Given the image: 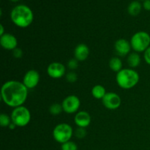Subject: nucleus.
<instances>
[{
  "label": "nucleus",
  "instance_id": "f257e3e1",
  "mask_svg": "<svg viewBox=\"0 0 150 150\" xmlns=\"http://www.w3.org/2000/svg\"><path fill=\"white\" fill-rule=\"evenodd\" d=\"M28 91L29 89L23 82L16 80L7 81L1 86V100L11 108L21 106L27 99Z\"/></svg>",
  "mask_w": 150,
  "mask_h": 150
},
{
  "label": "nucleus",
  "instance_id": "f03ea898",
  "mask_svg": "<svg viewBox=\"0 0 150 150\" xmlns=\"http://www.w3.org/2000/svg\"><path fill=\"white\" fill-rule=\"evenodd\" d=\"M12 22L19 28H26L30 26L34 20L32 9L26 4H18L10 12Z\"/></svg>",
  "mask_w": 150,
  "mask_h": 150
},
{
  "label": "nucleus",
  "instance_id": "7ed1b4c3",
  "mask_svg": "<svg viewBox=\"0 0 150 150\" xmlns=\"http://www.w3.org/2000/svg\"><path fill=\"white\" fill-rule=\"evenodd\" d=\"M140 80L137 71L132 68H125L117 73L116 81L120 87L123 89H130L135 87Z\"/></svg>",
  "mask_w": 150,
  "mask_h": 150
},
{
  "label": "nucleus",
  "instance_id": "20e7f679",
  "mask_svg": "<svg viewBox=\"0 0 150 150\" xmlns=\"http://www.w3.org/2000/svg\"><path fill=\"white\" fill-rule=\"evenodd\" d=\"M131 48L135 52H144L150 46V35L148 32L140 31L135 33L130 38Z\"/></svg>",
  "mask_w": 150,
  "mask_h": 150
},
{
  "label": "nucleus",
  "instance_id": "39448f33",
  "mask_svg": "<svg viewBox=\"0 0 150 150\" xmlns=\"http://www.w3.org/2000/svg\"><path fill=\"white\" fill-rule=\"evenodd\" d=\"M10 117L12 122L19 127H25L29 125L31 121L30 111L23 105L15 108L12 111Z\"/></svg>",
  "mask_w": 150,
  "mask_h": 150
},
{
  "label": "nucleus",
  "instance_id": "423d86ee",
  "mask_svg": "<svg viewBox=\"0 0 150 150\" xmlns=\"http://www.w3.org/2000/svg\"><path fill=\"white\" fill-rule=\"evenodd\" d=\"M74 134L73 127L67 123L58 124L53 130V137L58 143L62 144L69 142Z\"/></svg>",
  "mask_w": 150,
  "mask_h": 150
},
{
  "label": "nucleus",
  "instance_id": "0eeeda50",
  "mask_svg": "<svg viewBox=\"0 0 150 150\" xmlns=\"http://www.w3.org/2000/svg\"><path fill=\"white\" fill-rule=\"evenodd\" d=\"M63 111L69 114H75L79 111L81 105V100L76 95H71L66 97L62 103Z\"/></svg>",
  "mask_w": 150,
  "mask_h": 150
},
{
  "label": "nucleus",
  "instance_id": "6e6552de",
  "mask_svg": "<svg viewBox=\"0 0 150 150\" xmlns=\"http://www.w3.org/2000/svg\"><path fill=\"white\" fill-rule=\"evenodd\" d=\"M104 106L109 110H116L121 105L122 100L120 95L115 92H107L102 100Z\"/></svg>",
  "mask_w": 150,
  "mask_h": 150
},
{
  "label": "nucleus",
  "instance_id": "1a4fd4ad",
  "mask_svg": "<svg viewBox=\"0 0 150 150\" xmlns=\"http://www.w3.org/2000/svg\"><path fill=\"white\" fill-rule=\"evenodd\" d=\"M66 67L62 63L54 62L49 64L47 67V73L51 78L54 79H61L64 76Z\"/></svg>",
  "mask_w": 150,
  "mask_h": 150
},
{
  "label": "nucleus",
  "instance_id": "9d476101",
  "mask_svg": "<svg viewBox=\"0 0 150 150\" xmlns=\"http://www.w3.org/2000/svg\"><path fill=\"white\" fill-rule=\"evenodd\" d=\"M40 79V76L37 70H29L25 73L22 82L28 89H32L38 86Z\"/></svg>",
  "mask_w": 150,
  "mask_h": 150
},
{
  "label": "nucleus",
  "instance_id": "9b49d317",
  "mask_svg": "<svg viewBox=\"0 0 150 150\" xmlns=\"http://www.w3.org/2000/svg\"><path fill=\"white\" fill-rule=\"evenodd\" d=\"M0 44L4 49L7 51H13L18 48V40L13 35L5 33L0 37Z\"/></svg>",
  "mask_w": 150,
  "mask_h": 150
},
{
  "label": "nucleus",
  "instance_id": "f8f14e48",
  "mask_svg": "<svg viewBox=\"0 0 150 150\" xmlns=\"http://www.w3.org/2000/svg\"><path fill=\"white\" fill-rule=\"evenodd\" d=\"M131 48L130 42L126 39H123V38L118 39L114 43V50L120 57L128 56L130 54Z\"/></svg>",
  "mask_w": 150,
  "mask_h": 150
},
{
  "label": "nucleus",
  "instance_id": "ddd939ff",
  "mask_svg": "<svg viewBox=\"0 0 150 150\" xmlns=\"http://www.w3.org/2000/svg\"><path fill=\"white\" fill-rule=\"evenodd\" d=\"M91 120L90 114L86 111H78L74 117V122L78 127L86 128L90 125Z\"/></svg>",
  "mask_w": 150,
  "mask_h": 150
},
{
  "label": "nucleus",
  "instance_id": "4468645a",
  "mask_svg": "<svg viewBox=\"0 0 150 150\" xmlns=\"http://www.w3.org/2000/svg\"><path fill=\"white\" fill-rule=\"evenodd\" d=\"M89 48L87 45L80 43L74 49V58L79 62L85 61L89 57Z\"/></svg>",
  "mask_w": 150,
  "mask_h": 150
},
{
  "label": "nucleus",
  "instance_id": "2eb2a0df",
  "mask_svg": "<svg viewBox=\"0 0 150 150\" xmlns=\"http://www.w3.org/2000/svg\"><path fill=\"white\" fill-rule=\"evenodd\" d=\"M142 62V58L139 55V53L137 52H131L127 57V62L128 65L133 68L139 67Z\"/></svg>",
  "mask_w": 150,
  "mask_h": 150
},
{
  "label": "nucleus",
  "instance_id": "dca6fc26",
  "mask_svg": "<svg viewBox=\"0 0 150 150\" xmlns=\"http://www.w3.org/2000/svg\"><path fill=\"white\" fill-rule=\"evenodd\" d=\"M142 4L139 1H133L127 7V12L132 16H137L140 14L142 9Z\"/></svg>",
  "mask_w": 150,
  "mask_h": 150
},
{
  "label": "nucleus",
  "instance_id": "f3484780",
  "mask_svg": "<svg viewBox=\"0 0 150 150\" xmlns=\"http://www.w3.org/2000/svg\"><path fill=\"white\" fill-rule=\"evenodd\" d=\"M91 93H92V95L95 99L103 100V98L105 97L107 92L106 90H105V88L103 86L98 84L92 87Z\"/></svg>",
  "mask_w": 150,
  "mask_h": 150
},
{
  "label": "nucleus",
  "instance_id": "a211bd4d",
  "mask_svg": "<svg viewBox=\"0 0 150 150\" xmlns=\"http://www.w3.org/2000/svg\"><path fill=\"white\" fill-rule=\"evenodd\" d=\"M108 65H109L110 69H111L112 71L116 72V73H119L120 70H122L123 64L122 61L120 58L117 57H114L113 58H111L109 60V62H108Z\"/></svg>",
  "mask_w": 150,
  "mask_h": 150
},
{
  "label": "nucleus",
  "instance_id": "6ab92c4d",
  "mask_svg": "<svg viewBox=\"0 0 150 150\" xmlns=\"http://www.w3.org/2000/svg\"><path fill=\"white\" fill-rule=\"evenodd\" d=\"M62 111H63L62 105V104L57 103L51 105V106H50L49 108L50 114L54 116L59 115V114H61Z\"/></svg>",
  "mask_w": 150,
  "mask_h": 150
},
{
  "label": "nucleus",
  "instance_id": "aec40b11",
  "mask_svg": "<svg viewBox=\"0 0 150 150\" xmlns=\"http://www.w3.org/2000/svg\"><path fill=\"white\" fill-rule=\"evenodd\" d=\"M11 117L8 116L7 114H4V113L1 114V115H0V125H1V127H9V125L11 124Z\"/></svg>",
  "mask_w": 150,
  "mask_h": 150
},
{
  "label": "nucleus",
  "instance_id": "412c9836",
  "mask_svg": "<svg viewBox=\"0 0 150 150\" xmlns=\"http://www.w3.org/2000/svg\"><path fill=\"white\" fill-rule=\"evenodd\" d=\"M62 150H78V146L75 142L69 141L62 144L61 146Z\"/></svg>",
  "mask_w": 150,
  "mask_h": 150
},
{
  "label": "nucleus",
  "instance_id": "4be33fe9",
  "mask_svg": "<svg viewBox=\"0 0 150 150\" xmlns=\"http://www.w3.org/2000/svg\"><path fill=\"white\" fill-rule=\"evenodd\" d=\"M74 135L79 139H82L86 136V130L83 127H78L74 132Z\"/></svg>",
  "mask_w": 150,
  "mask_h": 150
},
{
  "label": "nucleus",
  "instance_id": "5701e85b",
  "mask_svg": "<svg viewBox=\"0 0 150 150\" xmlns=\"http://www.w3.org/2000/svg\"><path fill=\"white\" fill-rule=\"evenodd\" d=\"M78 76L75 72L70 71L66 75V80L69 82V83H75L77 81Z\"/></svg>",
  "mask_w": 150,
  "mask_h": 150
},
{
  "label": "nucleus",
  "instance_id": "b1692460",
  "mask_svg": "<svg viewBox=\"0 0 150 150\" xmlns=\"http://www.w3.org/2000/svg\"><path fill=\"white\" fill-rule=\"evenodd\" d=\"M67 67H68V68L70 69V70H76V69H77L78 67H79V61L75 58L71 59L69 60L68 62H67Z\"/></svg>",
  "mask_w": 150,
  "mask_h": 150
},
{
  "label": "nucleus",
  "instance_id": "393cba45",
  "mask_svg": "<svg viewBox=\"0 0 150 150\" xmlns=\"http://www.w3.org/2000/svg\"><path fill=\"white\" fill-rule=\"evenodd\" d=\"M23 51H22V49H21L19 48H16V49H14L13 51V57L16 59H21L23 57Z\"/></svg>",
  "mask_w": 150,
  "mask_h": 150
},
{
  "label": "nucleus",
  "instance_id": "a878e982",
  "mask_svg": "<svg viewBox=\"0 0 150 150\" xmlns=\"http://www.w3.org/2000/svg\"><path fill=\"white\" fill-rule=\"evenodd\" d=\"M144 59L146 64L150 65V46L144 52Z\"/></svg>",
  "mask_w": 150,
  "mask_h": 150
},
{
  "label": "nucleus",
  "instance_id": "bb28decb",
  "mask_svg": "<svg viewBox=\"0 0 150 150\" xmlns=\"http://www.w3.org/2000/svg\"><path fill=\"white\" fill-rule=\"evenodd\" d=\"M142 6H143L144 9L145 10L150 11V0H145V1H144Z\"/></svg>",
  "mask_w": 150,
  "mask_h": 150
},
{
  "label": "nucleus",
  "instance_id": "cd10ccee",
  "mask_svg": "<svg viewBox=\"0 0 150 150\" xmlns=\"http://www.w3.org/2000/svg\"><path fill=\"white\" fill-rule=\"evenodd\" d=\"M4 26L2 24L0 25V36H2L3 35H4Z\"/></svg>",
  "mask_w": 150,
  "mask_h": 150
},
{
  "label": "nucleus",
  "instance_id": "c85d7f7f",
  "mask_svg": "<svg viewBox=\"0 0 150 150\" xmlns=\"http://www.w3.org/2000/svg\"><path fill=\"white\" fill-rule=\"evenodd\" d=\"M16 127H17V126H16V125H15L14 123H13V122H11V124H10V125H9V127H9V128L10 129V130H14V129L16 128Z\"/></svg>",
  "mask_w": 150,
  "mask_h": 150
},
{
  "label": "nucleus",
  "instance_id": "c756f323",
  "mask_svg": "<svg viewBox=\"0 0 150 150\" xmlns=\"http://www.w3.org/2000/svg\"><path fill=\"white\" fill-rule=\"evenodd\" d=\"M10 1H13V2H16V1H20V0H10Z\"/></svg>",
  "mask_w": 150,
  "mask_h": 150
},
{
  "label": "nucleus",
  "instance_id": "7c9ffc66",
  "mask_svg": "<svg viewBox=\"0 0 150 150\" xmlns=\"http://www.w3.org/2000/svg\"><path fill=\"white\" fill-rule=\"evenodd\" d=\"M141 1H145V0H141Z\"/></svg>",
  "mask_w": 150,
  "mask_h": 150
}]
</instances>
